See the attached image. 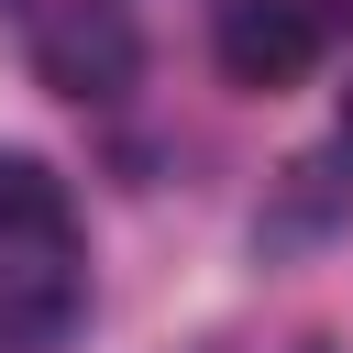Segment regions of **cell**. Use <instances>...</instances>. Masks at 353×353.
Instances as JSON below:
<instances>
[{
	"label": "cell",
	"mask_w": 353,
	"mask_h": 353,
	"mask_svg": "<svg viewBox=\"0 0 353 353\" xmlns=\"http://www.w3.org/2000/svg\"><path fill=\"white\" fill-rule=\"evenodd\" d=\"M77 309H88V265H77L66 176L33 154H0V353H55Z\"/></svg>",
	"instance_id": "obj_1"
},
{
	"label": "cell",
	"mask_w": 353,
	"mask_h": 353,
	"mask_svg": "<svg viewBox=\"0 0 353 353\" xmlns=\"http://www.w3.org/2000/svg\"><path fill=\"white\" fill-rule=\"evenodd\" d=\"M210 55L232 88H298L320 55V11L309 0H221L210 11Z\"/></svg>",
	"instance_id": "obj_3"
},
{
	"label": "cell",
	"mask_w": 353,
	"mask_h": 353,
	"mask_svg": "<svg viewBox=\"0 0 353 353\" xmlns=\"http://www.w3.org/2000/svg\"><path fill=\"white\" fill-rule=\"evenodd\" d=\"M342 154H353V88H342Z\"/></svg>",
	"instance_id": "obj_5"
},
{
	"label": "cell",
	"mask_w": 353,
	"mask_h": 353,
	"mask_svg": "<svg viewBox=\"0 0 353 353\" xmlns=\"http://www.w3.org/2000/svg\"><path fill=\"white\" fill-rule=\"evenodd\" d=\"M33 77L55 88V99H121L132 77H143V33L110 11V0H66V11H44V33H33Z\"/></svg>",
	"instance_id": "obj_2"
},
{
	"label": "cell",
	"mask_w": 353,
	"mask_h": 353,
	"mask_svg": "<svg viewBox=\"0 0 353 353\" xmlns=\"http://www.w3.org/2000/svg\"><path fill=\"white\" fill-rule=\"evenodd\" d=\"M298 353H342V342H320V331H309V342H298Z\"/></svg>",
	"instance_id": "obj_6"
},
{
	"label": "cell",
	"mask_w": 353,
	"mask_h": 353,
	"mask_svg": "<svg viewBox=\"0 0 353 353\" xmlns=\"http://www.w3.org/2000/svg\"><path fill=\"white\" fill-rule=\"evenodd\" d=\"M342 210H353V154L331 143V154L287 165V188H276V210L254 221V243H265V254H298V243H320V232H331Z\"/></svg>",
	"instance_id": "obj_4"
}]
</instances>
